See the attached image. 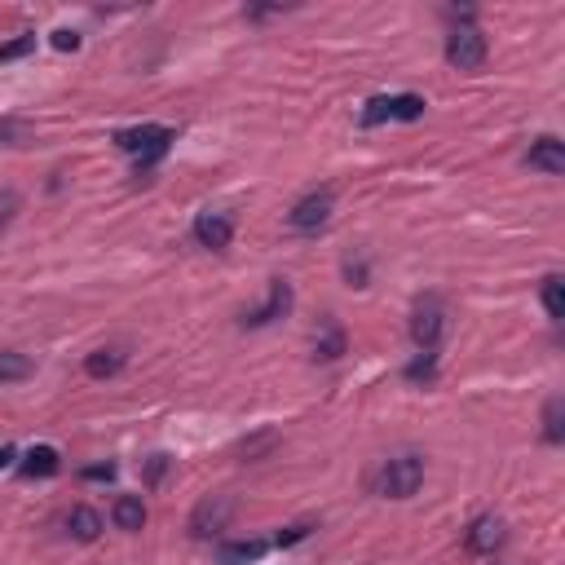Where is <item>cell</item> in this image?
<instances>
[{
    "label": "cell",
    "instance_id": "cell-1",
    "mask_svg": "<svg viewBox=\"0 0 565 565\" xmlns=\"http://www.w3.org/2000/svg\"><path fill=\"white\" fill-rule=\"evenodd\" d=\"M168 142H173V129H164V124H137V129L115 133V146H120L124 155H133L137 168H151L155 159H164Z\"/></svg>",
    "mask_w": 565,
    "mask_h": 565
},
{
    "label": "cell",
    "instance_id": "cell-2",
    "mask_svg": "<svg viewBox=\"0 0 565 565\" xmlns=\"http://www.w3.org/2000/svg\"><path fill=\"white\" fill-rule=\"evenodd\" d=\"M446 336V301L437 292H424L411 309V340L420 345V354H433Z\"/></svg>",
    "mask_w": 565,
    "mask_h": 565
},
{
    "label": "cell",
    "instance_id": "cell-3",
    "mask_svg": "<svg viewBox=\"0 0 565 565\" xmlns=\"http://www.w3.org/2000/svg\"><path fill=\"white\" fill-rule=\"evenodd\" d=\"M420 482H424V460L402 451V455H393V460H385V468H380V477H376V490L389 499H411L415 490H420Z\"/></svg>",
    "mask_w": 565,
    "mask_h": 565
},
{
    "label": "cell",
    "instance_id": "cell-4",
    "mask_svg": "<svg viewBox=\"0 0 565 565\" xmlns=\"http://www.w3.org/2000/svg\"><path fill=\"white\" fill-rule=\"evenodd\" d=\"M332 208H336V190L332 186H318L309 190V195H301L292 204V212H287V230L296 234H318L332 221Z\"/></svg>",
    "mask_w": 565,
    "mask_h": 565
},
{
    "label": "cell",
    "instance_id": "cell-5",
    "mask_svg": "<svg viewBox=\"0 0 565 565\" xmlns=\"http://www.w3.org/2000/svg\"><path fill=\"white\" fill-rule=\"evenodd\" d=\"M446 62H451L455 71H477L486 62V36L473 18L451 27V36H446Z\"/></svg>",
    "mask_w": 565,
    "mask_h": 565
},
{
    "label": "cell",
    "instance_id": "cell-6",
    "mask_svg": "<svg viewBox=\"0 0 565 565\" xmlns=\"http://www.w3.org/2000/svg\"><path fill=\"white\" fill-rule=\"evenodd\" d=\"M424 115V98L415 93H398V98H371L362 106V129H376L385 120H420Z\"/></svg>",
    "mask_w": 565,
    "mask_h": 565
},
{
    "label": "cell",
    "instance_id": "cell-7",
    "mask_svg": "<svg viewBox=\"0 0 565 565\" xmlns=\"http://www.w3.org/2000/svg\"><path fill=\"white\" fill-rule=\"evenodd\" d=\"M230 517H234V499H230V495H208V499H199V508L190 513V535H195V539L221 535V530L230 526Z\"/></svg>",
    "mask_w": 565,
    "mask_h": 565
},
{
    "label": "cell",
    "instance_id": "cell-8",
    "mask_svg": "<svg viewBox=\"0 0 565 565\" xmlns=\"http://www.w3.org/2000/svg\"><path fill=\"white\" fill-rule=\"evenodd\" d=\"M287 309H292V283L287 279H270V296H265L261 309H252V314H243V327H270L287 318Z\"/></svg>",
    "mask_w": 565,
    "mask_h": 565
},
{
    "label": "cell",
    "instance_id": "cell-9",
    "mask_svg": "<svg viewBox=\"0 0 565 565\" xmlns=\"http://www.w3.org/2000/svg\"><path fill=\"white\" fill-rule=\"evenodd\" d=\"M504 539H508V526H504V517H495V513L477 517L473 526H468V552H477V557H495V552L504 548Z\"/></svg>",
    "mask_w": 565,
    "mask_h": 565
},
{
    "label": "cell",
    "instance_id": "cell-10",
    "mask_svg": "<svg viewBox=\"0 0 565 565\" xmlns=\"http://www.w3.org/2000/svg\"><path fill=\"white\" fill-rule=\"evenodd\" d=\"M195 239L204 243V248H212V252L230 248V239H234L230 217H221V212H199L195 217Z\"/></svg>",
    "mask_w": 565,
    "mask_h": 565
},
{
    "label": "cell",
    "instance_id": "cell-11",
    "mask_svg": "<svg viewBox=\"0 0 565 565\" xmlns=\"http://www.w3.org/2000/svg\"><path fill=\"white\" fill-rule=\"evenodd\" d=\"M526 164L539 168V173H548V177H561L565 173V146L557 142V137H539V142H530Z\"/></svg>",
    "mask_w": 565,
    "mask_h": 565
},
{
    "label": "cell",
    "instance_id": "cell-12",
    "mask_svg": "<svg viewBox=\"0 0 565 565\" xmlns=\"http://www.w3.org/2000/svg\"><path fill=\"white\" fill-rule=\"evenodd\" d=\"M111 521L124 530V535H137V530L146 526V504L137 495H120L115 499V508H111Z\"/></svg>",
    "mask_w": 565,
    "mask_h": 565
},
{
    "label": "cell",
    "instance_id": "cell-13",
    "mask_svg": "<svg viewBox=\"0 0 565 565\" xmlns=\"http://www.w3.org/2000/svg\"><path fill=\"white\" fill-rule=\"evenodd\" d=\"M67 530H71V539H76V543H93V539L102 535V517H98V508L76 504V508H71V517H67Z\"/></svg>",
    "mask_w": 565,
    "mask_h": 565
},
{
    "label": "cell",
    "instance_id": "cell-14",
    "mask_svg": "<svg viewBox=\"0 0 565 565\" xmlns=\"http://www.w3.org/2000/svg\"><path fill=\"white\" fill-rule=\"evenodd\" d=\"M124 349H98V354H89L84 358V371H89L93 380H111V376H120L124 371Z\"/></svg>",
    "mask_w": 565,
    "mask_h": 565
},
{
    "label": "cell",
    "instance_id": "cell-15",
    "mask_svg": "<svg viewBox=\"0 0 565 565\" xmlns=\"http://www.w3.org/2000/svg\"><path fill=\"white\" fill-rule=\"evenodd\" d=\"M62 468V455L53 446H31L23 460V477H53Z\"/></svg>",
    "mask_w": 565,
    "mask_h": 565
},
{
    "label": "cell",
    "instance_id": "cell-16",
    "mask_svg": "<svg viewBox=\"0 0 565 565\" xmlns=\"http://www.w3.org/2000/svg\"><path fill=\"white\" fill-rule=\"evenodd\" d=\"M31 371H36V362L27 354H18V349H0V385H18V380H27Z\"/></svg>",
    "mask_w": 565,
    "mask_h": 565
},
{
    "label": "cell",
    "instance_id": "cell-17",
    "mask_svg": "<svg viewBox=\"0 0 565 565\" xmlns=\"http://www.w3.org/2000/svg\"><path fill=\"white\" fill-rule=\"evenodd\" d=\"M543 442L548 446L565 442V398H548V407H543Z\"/></svg>",
    "mask_w": 565,
    "mask_h": 565
},
{
    "label": "cell",
    "instance_id": "cell-18",
    "mask_svg": "<svg viewBox=\"0 0 565 565\" xmlns=\"http://www.w3.org/2000/svg\"><path fill=\"white\" fill-rule=\"evenodd\" d=\"M539 296H543V309H548L552 323H561V318H565V279H561V274H548L543 287H539Z\"/></svg>",
    "mask_w": 565,
    "mask_h": 565
},
{
    "label": "cell",
    "instance_id": "cell-19",
    "mask_svg": "<svg viewBox=\"0 0 565 565\" xmlns=\"http://www.w3.org/2000/svg\"><path fill=\"white\" fill-rule=\"evenodd\" d=\"M265 548H270L265 539H239V543H221V557H226V565H239V561L265 557Z\"/></svg>",
    "mask_w": 565,
    "mask_h": 565
},
{
    "label": "cell",
    "instance_id": "cell-20",
    "mask_svg": "<svg viewBox=\"0 0 565 565\" xmlns=\"http://www.w3.org/2000/svg\"><path fill=\"white\" fill-rule=\"evenodd\" d=\"M340 354H345V336H340V327H327V336L314 345V358L318 362H336Z\"/></svg>",
    "mask_w": 565,
    "mask_h": 565
},
{
    "label": "cell",
    "instance_id": "cell-21",
    "mask_svg": "<svg viewBox=\"0 0 565 565\" xmlns=\"http://www.w3.org/2000/svg\"><path fill=\"white\" fill-rule=\"evenodd\" d=\"M18 212H23V195H18V190H0V234L14 226Z\"/></svg>",
    "mask_w": 565,
    "mask_h": 565
},
{
    "label": "cell",
    "instance_id": "cell-22",
    "mask_svg": "<svg viewBox=\"0 0 565 565\" xmlns=\"http://www.w3.org/2000/svg\"><path fill=\"white\" fill-rule=\"evenodd\" d=\"M433 376H437V354H420V358H415L411 367H407V380H415V385H420V380L429 385Z\"/></svg>",
    "mask_w": 565,
    "mask_h": 565
},
{
    "label": "cell",
    "instance_id": "cell-23",
    "mask_svg": "<svg viewBox=\"0 0 565 565\" xmlns=\"http://www.w3.org/2000/svg\"><path fill=\"white\" fill-rule=\"evenodd\" d=\"M31 49H36V36H18V40H9V45H0V62H14Z\"/></svg>",
    "mask_w": 565,
    "mask_h": 565
},
{
    "label": "cell",
    "instance_id": "cell-24",
    "mask_svg": "<svg viewBox=\"0 0 565 565\" xmlns=\"http://www.w3.org/2000/svg\"><path fill=\"white\" fill-rule=\"evenodd\" d=\"M309 530H314V521H296V526H287V530H279V548H292V543H301V539H309Z\"/></svg>",
    "mask_w": 565,
    "mask_h": 565
},
{
    "label": "cell",
    "instance_id": "cell-25",
    "mask_svg": "<svg viewBox=\"0 0 565 565\" xmlns=\"http://www.w3.org/2000/svg\"><path fill=\"white\" fill-rule=\"evenodd\" d=\"M53 49H62V53H76L80 49V31H67V27H62V31H53Z\"/></svg>",
    "mask_w": 565,
    "mask_h": 565
},
{
    "label": "cell",
    "instance_id": "cell-26",
    "mask_svg": "<svg viewBox=\"0 0 565 565\" xmlns=\"http://www.w3.org/2000/svg\"><path fill=\"white\" fill-rule=\"evenodd\" d=\"M274 442H279V437H274V433H261L257 442H243V455H248V460H257V455H261V451H270Z\"/></svg>",
    "mask_w": 565,
    "mask_h": 565
},
{
    "label": "cell",
    "instance_id": "cell-27",
    "mask_svg": "<svg viewBox=\"0 0 565 565\" xmlns=\"http://www.w3.org/2000/svg\"><path fill=\"white\" fill-rule=\"evenodd\" d=\"M164 468H168V455H155V460H151V468H146V482H159V477H164Z\"/></svg>",
    "mask_w": 565,
    "mask_h": 565
},
{
    "label": "cell",
    "instance_id": "cell-28",
    "mask_svg": "<svg viewBox=\"0 0 565 565\" xmlns=\"http://www.w3.org/2000/svg\"><path fill=\"white\" fill-rule=\"evenodd\" d=\"M84 477H89V482H111V477H115V468H111V464H98V468H84Z\"/></svg>",
    "mask_w": 565,
    "mask_h": 565
},
{
    "label": "cell",
    "instance_id": "cell-29",
    "mask_svg": "<svg viewBox=\"0 0 565 565\" xmlns=\"http://www.w3.org/2000/svg\"><path fill=\"white\" fill-rule=\"evenodd\" d=\"M9 460H14V446H0V468H5Z\"/></svg>",
    "mask_w": 565,
    "mask_h": 565
}]
</instances>
